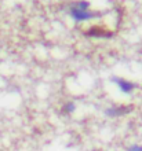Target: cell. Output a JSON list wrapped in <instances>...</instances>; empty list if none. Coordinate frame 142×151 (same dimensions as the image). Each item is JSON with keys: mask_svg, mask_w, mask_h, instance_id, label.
I'll use <instances>...</instances> for the list:
<instances>
[{"mask_svg": "<svg viewBox=\"0 0 142 151\" xmlns=\"http://www.w3.org/2000/svg\"><path fill=\"white\" fill-rule=\"evenodd\" d=\"M69 14L75 21L77 22H83V21H88V19H94V18H98L101 17V12L98 11H90V10H80V8H76L73 6H71V10H69Z\"/></svg>", "mask_w": 142, "mask_h": 151, "instance_id": "obj_1", "label": "cell"}, {"mask_svg": "<svg viewBox=\"0 0 142 151\" xmlns=\"http://www.w3.org/2000/svg\"><path fill=\"white\" fill-rule=\"evenodd\" d=\"M112 81L117 85L119 89H120L123 93H130V92H133V89L137 87L133 81H128V80L122 78V77H113V78H112Z\"/></svg>", "mask_w": 142, "mask_h": 151, "instance_id": "obj_2", "label": "cell"}, {"mask_svg": "<svg viewBox=\"0 0 142 151\" xmlns=\"http://www.w3.org/2000/svg\"><path fill=\"white\" fill-rule=\"evenodd\" d=\"M126 111H128V109L127 107H112V109H109V110H106V114H109V115H122Z\"/></svg>", "mask_w": 142, "mask_h": 151, "instance_id": "obj_3", "label": "cell"}, {"mask_svg": "<svg viewBox=\"0 0 142 151\" xmlns=\"http://www.w3.org/2000/svg\"><path fill=\"white\" fill-rule=\"evenodd\" d=\"M72 6H73V7H76V8H80V10H88V8H90V3H88V1H86V0H79V1H75Z\"/></svg>", "mask_w": 142, "mask_h": 151, "instance_id": "obj_4", "label": "cell"}, {"mask_svg": "<svg viewBox=\"0 0 142 151\" xmlns=\"http://www.w3.org/2000/svg\"><path fill=\"white\" fill-rule=\"evenodd\" d=\"M73 110H75V104L73 103H68L66 106H65V111L66 113H72Z\"/></svg>", "mask_w": 142, "mask_h": 151, "instance_id": "obj_5", "label": "cell"}, {"mask_svg": "<svg viewBox=\"0 0 142 151\" xmlns=\"http://www.w3.org/2000/svg\"><path fill=\"white\" fill-rule=\"evenodd\" d=\"M128 151H142V146H131L130 148H128Z\"/></svg>", "mask_w": 142, "mask_h": 151, "instance_id": "obj_6", "label": "cell"}]
</instances>
